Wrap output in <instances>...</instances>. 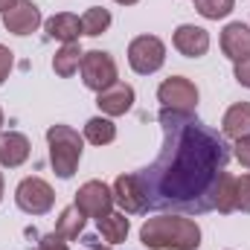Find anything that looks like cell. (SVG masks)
Instances as JSON below:
<instances>
[{"label": "cell", "instance_id": "cell-29", "mask_svg": "<svg viewBox=\"0 0 250 250\" xmlns=\"http://www.w3.org/2000/svg\"><path fill=\"white\" fill-rule=\"evenodd\" d=\"M15 3H18V0H0V15H3V12H6V9H12V6H15Z\"/></svg>", "mask_w": 250, "mask_h": 250}, {"label": "cell", "instance_id": "cell-28", "mask_svg": "<svg viewBox=\"0 0 250 250\" xmlns=\"http://www.w3.org/2000/svg\"><path fill=\"white\" fill-rule=\"evenodd\" d=\"M236 160L242 163V166H248L250 169V137H242V140H236Z\"/></svg>", "mask_w": 250, "mask_h": 250}, {"label": "cell", "instance_id": "cell-14", "mask_svg": "<svg viewBox=\"0 0 250 250\" xmlns=\"http://www.w3.org/2000/svg\"><path fill=\"white\" fill-rule=\"evenodd\" d=\"M221 53L230 62H242L250 56V26L242 21H233L221 29Z\"/></svg>", "mask_w": 250, "mask_h": 250}, {"label": "cell", "instance_id": "cell-25", "mask_svg": "<svg viewBox=\"0 0 250 250\" xmlns=\"http://www.w3.org/2000/svg\"><path fill=\"white\" fill-rule=\"evenodd\" d=\"M35 250H70V248H67V242H64L62 236L47 233V236H41V242L35 245Z\"/></svg>", "mask_w": 250, "mask_h": 250}, {"label": "cell", "instance_id": "cell-24", "mask_svg": "<svg viewBox=\"0 0 250 250\" xmlns=\"http://www.w3.org/2000/svg\"><path fill=\"white\" fill-rule=\"evenodd\" d=\"M236 209L250 212V175H242L236 181Z\"/></svg>", "mask_w": 250, "mask_h": 250}, {"label": "cell", "instance_id": "cell-18", "mask_svg": "<svg viewBox=\"0 0 250 250\" xmlns=\"http://www.w3.org/2000/svg\"><path fill=\"white\" fill-rule=\"evenodd\" d=\"M96 227H99V233H102V239L108 245H123L125 239H128L131 221L125 218V212H108L105 218L96 221Z\"/></svg>", "mask_w": 250, "mask_h": 250}, {"label": "cell", "instance_id": "cell-32", "mask_svg": "<svg viewBox=\"0 0 250 250\" xmlns=\"http://www.w3.org/2000/svg\"><path fill=\"white\" fill-rule=\"evenodd\" d=\"M0 201H3V175H0Z\"/></svg>", "mask_w": 250, "mask_h": 250}, {"label": "cell", "instance_id": "cell-15", "mask_svg": "<svg viewBox=\"0 0 250 250\" xmlns=\"http://www.w3.org/2000/svg\"><path fill=\"white\" fill-rule=\"evenodd\" d=\"M44 29L53 41H62V44H76L79 35H82V18L73 15V12H59L53 18L44 21Z\"/></svg>", "mask_w": 250, "mask_h": 250}, {"label": "cell", "instance_id": "cell-23", "mask_svg": "<svg viewBox=\"0 0 250 250\" xmlns=\"http://www.w3.org/2000/svg\"><path fill=\"white\" fill-rule=\"evenodd\" d=\"M233 6H236V0H195L198 15L207 18V21H221V18H227V15L233 12Z\"/></svg>", "mask_w": 250, "mask_h": 250}, {"label": "cell", "instance_id": "cell-13", "mask_svg": "<svg viewBox=\"0 0 250 250\" xmlns=\"http://www.w3.org/2000/svg\"><path fill=\"white\" fill-rule=\"evenodd\" d=\"M29 137L21 131H0V166L3 169H18L29 160Z\"/></svg>", "mask_w": 250, "mask_h": 250}, {"label": "cell", "instance_id": "cell-27", "mask_svg": "<svg viewBox=\"0 0 250 250\" xmlns=\"http://www.w3.org/2000/svg\"><path fill=\"white\" fill-rule=\"evenodd\" d=\"M233 76H236V82H239L242 87H248V90H250V56H248V59H242V62H236Z\"/></svg>", "mask_w": 250, "mask_h": 250}, {"label": "cell", "instance_id": "cell-12", "mask_svg": "<svg viewBox=\"0 0 250 250\" xmlns=\"http://www.w3.org/2000/svg\"><path fill=\"white\" fill-rule=\"evenodd\" d=\"M172 44H175V50H178L181 56H187V59H201V56H207V50H209V32H207L204 26H195V23H181V26L175 29V35H172Z\"/></svg>", "mask_w": 250, "mask_h": 250}, {"label": "cell", "instance_id": "cell-22", "mask_svg": "<svg viewBox=\"0 0 250 250\" xmlns=\"http://www.w3.org/2000/svg\"><path fill=\"white\" fill-rule=\"evenodd\" d=\"M108 26H111V12L102 9V6H90V9L82 15V35L96 38V35L108 32Z\"/></svg>", "mask_w": 250, "mask_h": 250}, {"label": "cell", "instance_id": "cell-26", "mask_svg": "<svg viewBox=\"0 0 250 250\" xmlns=\"http://www.w3.org/2000/svg\"><path fill=\"white\" fill-rule=\"evenodd\" d=\"M12 64H15V53H12L9 47H3V44H0V84L9 79V73H12Z\"/></svg>", "mask_w": 250, "mask_h": 250}, {"label": "cell", "instance_id": "cell-3", "mask_svg": "<svg viewBox=\"0 0 250 250\" xmlns=\"http://www.w3.org/2000/svg\"><path fill=\"white\" fill-rule=\"evenodd\" d=\"M47 146H50V166L53 172L70 181L79 169V160H82V148H84V137L70 128V125H50L47 128Z\"/></svg>", "mask_w": 250, "mask_h": 250}, {"label": "cell", "instance_id": "cell-1", "mask_svg": "<svg viewBox=\"0 0 250 250\" xmlns=\"http://www.w3.org/2000/svg\"><path fill=\"white\" fill-rule=\"evenodd\" d=\"M163 148L151 166L140 172L148 195V209L209 212L221 172H227L230 146L224 134L195 120L192 114L163 108Z\"/></svg>", "mask_w": 250, "mask_h": 250}, {"label": "cell", "instance_id": "cell-4", "mask_svg": "<svg viewBox=\"0 0 250 250\" xmlns=\"http://www.w3.org/2000/svg\"><path fill=\"white\" fill-rule=\"evenodd\" d=\"M163 62H166V44L157 35H137L128 44V64L134 73L151 76L163 67Z\"/></svg>", "mask_w": 250, "mask_h": 250}, {"label": "cell", "instance_id": "cell-8", "mask_svg": "<svg viewBox=\"0 0 250 250\" xmlns=\"http://www.w3.org/2000/svg\"><path fill=\"white\" fill-rule=\"evenodd\" d=\"M84 218H105L108 212H114V189H108L102 181H87L82 184L76 192V201H73Z\"/></svg>", "mask_w": 250, "mask_h": 250}, {"label": "cell", "instance_id": "cell-9", "mask_svg": "<svg viewBox=\"0 0 250 250\" xmlns=\"http://www.w3.org/2000/svg\"><path fill=\"white\" fill-rule=\"evenodd\" d=\"M41 23H44L41 9H38L32 0H18L12 9L3 12V26H6V32L21 35V38H23V35H32Z\"/></svg>", "mask_w": 250, "mask_h": 250}, {"label": "cell", "instance_id": "cell-2", "mask_svg": "<svg viewBox=\"0 0 250 250\" xmlns=\"http://www.w3.org/2000/svg\"><path fill=\"white\" fill-rule=\"evenodd\" d=\"M140 242L148 250H198L201 248V227L187 215H154L146 218L140 227Z\"/></svg>", "mask_w": 250, "mask_h": 250}, {"label": "cell", "instance_id": "cell-31", "mask_svg": "<svg viewBox=\"0 0 250 250\" xmlns=\"http://www.w3.org/2000/svg\"><path fill=\"white\" fill-rule=\"evenodd\" d=\"M114 3H120V6H134L137 0H114Z\"/></svg>", "mask_w": 250, "mask_h": 250}, {"label": "cell", "instance_id": "cell-16", "mask_svg": "<svg viewBox=\"0 0 250 250\" xmlns=\"http://www.w3.org/2000/svg\"><path fill=\"white\" fill-rule=\"evenodd\" d=\"M221 134L230 140L250 137V102H236L233 108H227V114L221 120Z\"/></svg>", "mask_w": 250, "mask_h": 250}, {"label": "cell", "instance_id": "cell-21", "mask_svg": "<svg viewBox=\"0 0 250 250\" xmlns=\"http://www.w3.org/2000/svg\"><path fill=\"white\" fill-rule=\"evenodd\" d=\"M82 47L79 44H62V50L56 53V59H53V70H56V76H62V79H70L73 73H79V67H82Z\"/></svg>", "mask_w": 250, "mask_h": 250}, {"label": "cell", "instance_id": "cell-20", "mask_svg": "<svg viewBox=\"0 0 250 250\" xmlns=\"http://www.w3.org/2000/svg\"><path fill=\"white\" fill-rule=\"evenodd\" d=\"M84 140L90 146H111L117 140V125L111 123V117H90L84 123Z\"/></svg>", "mask_w": 250, "mask_h": 250}, {"label": "cell", "instance_id": "cell-19", "mask_svg": "<svg viewBox=\"0 0 250 250\" xmlns=\"http://www.w3.org/2000/svg\"><path fill=\"white\" fill-rule=\"evenodd\" d=\"M236 175L233 172H221L218 187H215V198H212V209H218L221 215H230L236 209Z\"/></svg>", "mask_w": 250, "mask_h": 250}, {"label": "cell", "instance_id": "cell-7", "mask_svg": "<svg viewBox=\"0 0 250 250\" xmlns=\"http://www.w3.org/2000/svg\"><path fill=\"white\" fill-rule=\"evenodd\" d=\"M157 99H160V105L169 108V111L195 114V108H198V87L189 82L187 76H169V79L157 87Z\"/></svg>", "mask_w": 250, "mask_h": 250}, {"label": "cell", "instance_id": "cell-33", "mask_svg": "<svg viewBox=\"0 0 250 250\" xmlns=\"http://www.w3.org/2000/svg\"><path fill=\"white\" fill-rule=\"evenodd\" d=\"M0 128H3V111H0Z\"/></svg>", "mask_w": 250, "mask_h": 250}, {"label": "cell", "instance_id": "cell-11", "mask_svg": "<svg viewBox=\"0 0 250 250\" xmlns=\"http://www.w3.org/2000/svg\"><path fill=\"white\" fill-rule=\"evenodd\" d=\"M134 99H137V93L125 82H114L111 87L96 93V105H99V111L105 117H123V114H128L134 108Z\"/></svg>", "mask_w": 250, "mask_h": 250}, {"label": "cell", "instance_id": "cell-30", "mask_svg": "<svg viewBox=\"0 0 250 250\" xmlns=\"http://www.w3.org/2000/svg\"><path fill=\"white\" fill-rule=\"evenodd\" d=\"M87 250H111V248H108V245H96V242H90V248Z\"/></svg>", "mask_w": 250, "mask_h": 250}, {"label": "cell", "instance_id": "cell-17", "mask_svg": "<svg viewBox=\"0 0 250 250\" xmlns=\"http://www.w3.org/2000/svg\"><path fill=\"white\" fill-rule=\"evenodd\" d=\"M82 230H84V212L76 207V204H70V207H64L62 215H59V221H56V236H62L64 242H76L79 236H82Z\"/></svg>", "mask_w": 250, "mask_h": 250}, {"label": "cell", "instance_id": "cell-6", "mask_svg": "<svg viewBox=\"0 0 250 250\" xmlns=\"http://www.w3.org/2000/svg\"><path fill=\"white\" fill-rule=\"evenodd\" d=\"M79 73H82L84 87L99 93V90H105L117 82V62H114V56H108L102 50H90V53L82 56Z\"/></svg>", "mask_w": 250, "mask_h": 250}, {"label": "cell", "instance_id": "cell-5", "mask_svg": "<svg viewBox=\"0 0 250 250\" xmlns=\"http://www.w3.org/2000/svg\"><path fill=\"white\" fill-rule=\"evenodd\" d=\"M15 204L26 215H47L56 204V192L44 178H23L15 189Z\"/></svg>", "mask_w": 250, "mask_h": 250}, {"label": "cell", "instance_id": "cell-10", "mask_svg": "<svg viewBox=\"0 0 250 250\" xmlns=\"http://www.w3.org/2000/svg\"><path fill=\"white\" fill-rule=\"evenodd\" d=\"M114 201L131 215L146 212L148 209V195H146V187H143L140 175H120L114 181Z\"/></svg>", "mask_w": 250, "mask_h": 250}]
</instances>
